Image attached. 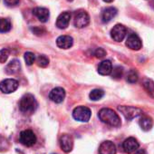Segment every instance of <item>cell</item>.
<instances>
[{
  "label": "cell",
  "instance_id": "cell-5",
  "mask_svg": "<svg viewBox=\"0 0 154 154\" xmlns=\"http://www.w3.org/2000/svg\"><path fill=\"white\" fill-rule=\"evenodd\" d=\"M118 110L124 115V117L128 120H132L136 117L142 115V111L137 107L133 106H119Z\"/></svg>",
  "mask_w": 154,
  "mask_h": 154
},
{
  "label": "cell",
  "instance_id": "cell-1",
  "mask_svg": "<svg viewBox=\"0 0 154 154\" xmlns=\"http://www.w3.org/2000/svg\"><path fill=\"white\" fill-rule=\"evenodd\" d=\"M98 116L103 122L108 125L114 126V127H118L121 125V119L119 115L112 109H109V108L102 109L99 112Z\"/></svg>",
  "mask_w": 154,
  "mask_h": 154
},
{
  "label": "cell",
  "instance_id": "cell-24",
  "mask_svg": "<svg viewBox=\"0 0 154 154\" xmlns=\"http://www.w3.org/2000/svg\"><path fill=\"white\" fill-rule=\"evenodd\" d=\"M104 95V92L101 89H94L90 93V99L93 101H99Z\"/></svg>",
  "mask_w": 154,
  "mask_h": 154
},
{
  "label": "cell",
  "instance_id": "cell-8",
  "mask_svg": "<svg viewBox=\"0 0 154 154\" xmlns=\"http://www.w3.org/2000/svg\"><path fill=\"white\" fill-rule=\"evenodd\" d=\"M18 82L15 79H6L0 83V90L4 94H11L18 88Z\"/></svg>",
  "mask_w": 154,
  "mask_h": 154
},
{
  "label": "cell",
  "instance_id": "cell-18",
  "mask_svg": "<svg viewBox=\"0 0 154 154\" xmlns=\"http://www.w3.org/2000/svg\"><path fill=\"white\" fill-rule=\"evenodd\" d=\"M117 15V9L115 8H107L103 10L102 15V19L103 23H109L112 19H113Z\"/></svg>",
  "mask_w": 154,
  "mask_h": 154
},
{
  "label": "cell",
  "instance_id": "cell-28",
  "mask_svg": "<svg viewBox=\"0 0 154 154\" xmlns=\"http://www.w3.org/2000/svg\"><path fill=\"white\" fill-rule=\"evenodd\" d=\"M9 56V50L8 49H2L0 50V63H5Z\"/></svg>",
  "mask_w": 154,
  "mask_h": 154
},
{
  "label": "cell",
  "instance_id": "cell-26",
  "mask_svg": "<svg viewBox=\"0 0 154 154\" xmlns=\"http://www.w3.org/2000/svg\"><path fill=\"white\" fill-rule=\"evenodd\" d=\"M25 61H26V63L27 65H32L34 63V62L35 61V54H33L31 52H26L25 54Z\"/></svg>",
  "mask_w": 154,
  "mask_h": 154
},
{
  "label": "cell",
  "instance_id": "cell-9",
  "mask_svg": "<svg viewBox=\"0 0 154 154\" xmlns=\"http://www.w3.org/2000/svg\"><path fill=\"white\" fill-rule=\"evenodd\" d=\"M126 45L131 50H140L142 46V43L140 38L134 33H131L128 35L126 40Z\"/></svg>",
  "mask_w": 154,
  "mask_h": 154
},
{
  "label": "cell",
  "instance_id": "cell-25",
  "mask_svg": "<svg viewBox=\"0 0 154 154\" xmlns=\"http://www.w3.org/2000/svg\"><path fill=\"white\" fill-rule=\"evenodd\" d=\"M111 74H112V77L113 79H121L122 77V74H123L122 67L117 66V67L113 68L112 72H111Z\"/></svg>",
  "mask_w": 154,
  "mask_h": 154
},
{
  "label": "cell",
  "instance_id": "cell-23",
  "mask_svg": "<svg viewBox=\"0 0 154 154\" xmlns=\"http://www.w3.org/2000/svg\"><path fill=\"white\" fill-rule=\"evenodd\" d=\"M139 79V75L138 72L135 70H131L128 72V73L126 74V81L130 84H134L138 81Z\"/></svg>",
  "mask_w": 154,
  "mask_h": 154
},
{
  "label": "cell",
  "instance_id": "cell-33",
  "mask_svg": "<svg viewBox=\"0 0 154 154\" xmlns=\"http://www.w3.org/2000/svg\"><path fill=\"white\" fill-rule=\"evenodd\" d=\"M68 1H72V0H68Z\"/></svg>",
  "mask_w": 154,
  "mask_h": 154
},
{
  "label": "cell",
  "instance_id": "cell-21",
  "mask_svg": "<svg viewBox=\"0 0 154 154\" xmlns=\"http://www.w3.org/2000/svg\"><path fill=\"white\" fill-rule=\"evenodd\" d=\"M142 85L147 94L154 99V82L150 79H144L142 82Z\"/></svg>",
  "mask_w": 154,
  "mask_h": 154
},
{
  "label": "cell",
  "instance_id": "cell-11",
  "mask_svg": "<svg viewBox=\"0 0 154 154\" xmlns=\"http://www.w3.org/2000/svg\"><path fill=\"white\" fill-rule=\"evenodd\" d=\"M65 97V91L62 87H56L53 89L49 94V99L54 103H60L64 100Z\"/></svg>",
  "mask_w": 154,
  "mask_h": 154
},
{
  "label": "cell",
  "instance_id": "cell-4",
  "mask_svg": "<svg viewBox=\"0 0 154 154\" xmlns=\"http://www.w3.org/2000/svg\"><path fill=\"white\" fill-rule=\"evenodd\" d=\"M72 116L76 121L81 122H87L92 116V112L88 107L78 106L73 110Z\"/></svg>",
  "mask_w": 154,
  "mask_h": 154
},
{
  "label": "cell",
  "instance_id": "cell-27",
  "mask_svg": "<svg viewBox=\"0 0 154 154\" xmlns=\"http://www.w3.org/2000/svg\"><path fill=\"white\" fill-rule=\"evenodd\" d=\"M36 63L41 67H46L49 63V59L45 55H39L36 59Z\"/></svg>",
  "mask_w": 154,
  "mask_h": 154
},
{
  "label": "cell",
  "instance_id": "cell-7",
  "mask_svg": "<svg viewBox=\"0 0 154 154\" xmlns=\"http://www.w3.org/2000/svg\"><path fill=\"white\" fill-rule=\"evenodd\" d=\"M127 34V28L121 24H117L111 30V36L116 42H122Z\"/></svg>",
  "mask_w": 154,
  "mask_h": 154
},
{
  "label": "cell",
  "instance_id": "cell-34",
  "mask_svg": "<svg viewBox=\"0 0 154 154\" xmlns=\"http://www.w3.org/2000/svg\"></svg>",
  "mask_w": 154,
  "mask_h": 154
},
{
  "label": "cell",
  "instance_id": "cell-15",
  "mask_svg": "<svg viewBox=\"0 0 154 154\" xmlns=\"http://www.w3.org/2000/svg\"><path fill=\"white\" fill-rule=\"evenodd\" d=\"M70 19H71V14L69 12H63L57 17L56 26L60 29H65L69 26Z\"/></svg>",
  "mask_w": 154,
  "mask_h": 154
},
{
  "label": "cell",
  "instance_id": "cell-2",
  "mask_svg": "<svg viewBox=\"0 0 154 154\" xmlns=\"http://www.w3.org/2000/svg\"><path fill=\"white\" fill-rule=\"evenodd\" d=\"M37 102L34 95L30 94H25L19 102V109L25 114H32L37 108Z\"/></svg>",
  "mask_w": 154,
  "mask_h": 154
},
{
  "label": "cell",
  "instance_id": "cell-10",
  "mask_svg": "<svg viewBox=\"0 0 154 154\" xmlns=\"http://www.w3.org/2000/svg\"><path fill=\"white\" fill-rule=\"evenodd\" d=\"M139 146H140V144H139L138 140L133 137H130V138L126 139L122 143V149L126 153L135 152L139 149Z\"/></svg>",
  "mask_w": 154,
  "mask_h": 154
},
{
  "label": "cell",
  "instance_id": "cell-13",
  "mask_svg": "<svg viewBox=\"0 0 154 154\" xmlns=\"http://www.w3.org/2000/svg\"><path fill=\"white\" fill-rule=\"evenodd\" d=\"M99 154H116V147L111 140H105L99 147Z\"/></svg>",
  "mask_w": 154,
  "mask_h": 154
},
{
  "label": "cell",
  "instance_id": "cell-12",
  "mask_svg": "<svg viewBox=\"0 0 154 154\" xmlns=\"http://www.w3.org/2000/svg\"><path fill=\"white\" fill-rule=\"evenodd\" d=\"M60 146L64 152H70L73 147V140L69 134H63L60 137Z\"/></svg>",
  "mask_w": 154,
  "mask_h": 154
},
{
  "label": "cell",
  "instance_id": "cell-19",
  "mask_svg": "<svg viewBox=\"0 0 154 154\" xmlns=\"http://www.w3.org/2000/svg\"><path fill=\"white\" fill-rule=\"evenodd\" d=\"M21 65H20V62L17 59L12 60L10 63H8V64L6 66V72L8 74H15L17 73L20 71Z\"/></svg>",
  "mask_w": 154,
  "mask_h": 154
},
{
  "label": "cell",
  "instance_id": "cell-3",
  "mask_svg": "<svg viewBox=\"0 0 154 154\" xmlns=\"http://www.w3.org/2000/svg\"><path fill=\"white\" fill-rule=\"evenodd\" d=\"M90 23V17L85 10H78L74 13L73 25L77 28H84Z\"/></svg>",
  "mask_w": 154,
  "mask_h": 154
},
{
  "label": "cell",
  "instance_id": "cell-17",
  "mask_svg": "<svg viewBox=\"0 0 154 154\" xmlns=\"http://www.w3.org/2000/svg\"><path fill=\"white\" fill-rule=\"evenodd\" d=\"M112 71V63L109 60L103 61L98 67V72L101 75H109Z\"/></svg>",
  "mask_w": 154,
  "mask_h": 154
},
{
  "label": "cell",
  "instance_id": "cell-31",
  "mask_svg": "<svg viewBox=\"0 0 154 154\" xmlns=\"http://www.w3.org/2000/svg\"><path fill=\"white\" fill-rule=\"evenodd\" d=\"M134 154H147V152L144 149H138Z\"/></svg>",
  "mask_w": 154,
  "mask_h": 154
},
{
  "label": "cell",
  "instance_id": "cell-6",
  "mask_svg": "<svg viewBox=\"0 0 154 154\" xmlns=\"http://www.w3.org/2000/svg\"><path fill=\"white\" fill-rule=\"evenodd\" d=\"M19 140L23 145H25L26 147H31L35 144L36 136L34 133V131H32L31 130H25V131H21V133L19 135Z\"/></svg>",
  "mask_w": 154,
  "mask_h": 154
},
{
  "label": "cell",
  "instance_id": "cell-30",
  "mask_svg": "<svg viewBox=\"0 0 154 154\" xmlns=\"http://www.w3.org/2000/svg\"><path fill=\"white\" fill-rule=\"evenodd\" d=\"M5 3L9 6V7H14V6H17L18 3H19V0H4Z\"/></svg>",
  "mask_w": 154,
  "mask_h": 154
},
{
  "label": "cell",
  "instance_id": "cell-32",
  "mask_svg": "<svg viewBox=\"0 0 154 154\" xmlns=\"http://www.w3.org/2000/svg\"><path fill=\"white\" fill-rule=\"evenodd\" d=\"M104 2H106V3H111V2H112L113 0H103Z\"/></svg>",
  "mask_w": 154,
  "mask_h": 154
},
{
  "label": "cell",
  "instance_id": "cell-16",
  "mask_svg": "<svg viewBox=\"0 0 154 154\" xmlns=\"http://www.w3.org/2000/svg\"><path fill=\"white\" fill-rule=\"evenodd\" d=\"M33 14L38 18L39 21L45 23L49 18V10L45 8H35L33 9Z\"/></svg>",
  "mask_w": 154,
  "mask_h": 154
},
{
  "label": "cell",
  "instance_id": "cell-29",
  "mask_svg": "<svg viewBox=\"0 0 154 154\" xmlns=\"http://www.w3.org/2000/svg\"><path fill=\"white\" fill-rule=\"evenodd\" d=\"M94 55L97 58H103L106 55V52L103 48H97L94 52Z\"/></svg>",
  "mask_w": 154,
  "mask_h": 154
},
{
  "label": "cell",
  "instance_id": "cell-20",
  "mask_svg": "<svg viewBox=\"0 0 154 154\" xmlns=\"http://www.w3.org/2000/svg\"><path fill=\"white\" fill-rule=\"evenodd\" d=\"M139 124H140V127L142 129V131H148L151 130L153 126V121L149 116H142L139 121Z\"/></svg>",
  "mask_w": 154,
  "mask_h": 154
},
{
  "label": "cell",
  "instance_id": "cell-22",
  "mask_svg": "<svg viewBox=\"0 0 154 154\" xmlns=\"http://www.w3.org/2000/svg\"><path fill=\"white\" fill-rule=\"evenodd\" d=\"M11 22L8 18H0V33H7L11 29Z\"/></svg>",
  "mask_w": 154,
  "mask_h": 154
},
{
  "label": "cell",
  "instance_id": "cell-14",
  "mask_svg": "<svg viewBox=\"0 0 154 154\" xmlns=\"http://www.w3.org/2000/svg\"><path fill=\"white\" fill-rule=\"evenodd\" d=\"M73 39L70 35H61L56 40V45L59 48L69 49L72 46Z\"/></svg>",
  "mask_w": 154,
  "mask_h": 154
}]
</instances>
